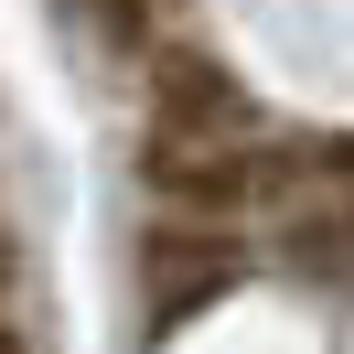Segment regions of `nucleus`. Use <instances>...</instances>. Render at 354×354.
<instances>
[{
    "label": "nucleus",
    "mask_w": 354,
    "mask_h": 354,
    "mask_svg": "<svg viewBox=\"0 0 354 354\" xmlns=\"http://www.w3.org/2000/svg\"><path fill=\"white\" fill-rule=\"evenodd\" d=\"M0 354H32V333H22V322H0Z\"/></svg>",
    "instance_id": "4"
},
{
    "label": "nucleus",
    "mask_w": 354,
    "mask_h": 354,
    "mask_svg": "<svg viewBox=\"0 0 354 354\" xmlns=\"http://www.w3.org/2000/svg\"><path fill=\"white\" fill-rule=\"evenodd\" d=\"M151 129H161V161H236V140L258 129V97H247L225 65L183 54V65H161V86H151Z\"/></svg>",
    "instance_id": "1"
},
{
    "label": "nucleus",
    "mask_w": 354,
    "mask_h": 354,
    "mask_svg": "<svg viewBox=\"0 0 354 354\" xmlns=\"http://www.w3.org/2000/svg\"><path fill=\"white\" fill-rule=\"evenodd\" d=\"M11 290H22V258H11V236H0V301H11Z\"/></svg>",
    "instance_id": "3"
},
{
    "label": "nucleus",
    "mask_w": 354,
    "mask_h": 354,
    "mask_svg": "<svg viewBox=\"0 0 354 354\" xmlns=\"http://www.w3.org/2000/svg\"><path fill=\"white\" fill-rule=\"evenodd\" d=\"M225 268H236V247H225V236H204V225H172V236H151V247H140V333L183 322L204 290H225Z\"/></svg>",
    "instance_id": "2"
}]
</instances>
